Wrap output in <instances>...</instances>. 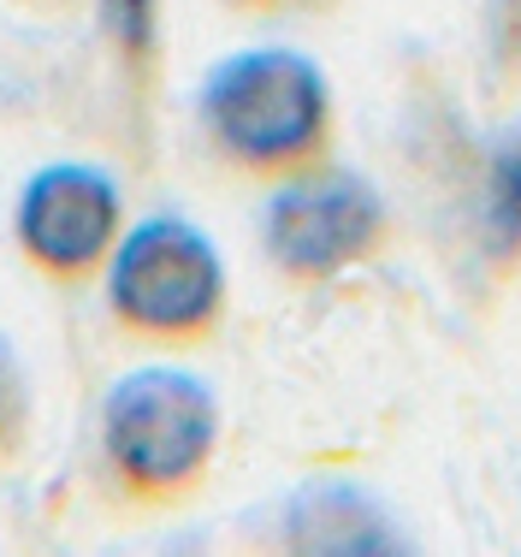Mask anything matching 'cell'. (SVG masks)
<instances>
[{
    "mask_svg": "<svg viewBox=\"0 0 521 557\" xmlns=\"http://www.w3.org/2000/svg\"><path fill=\"white\" fill-rule=\"evenodd\" d=\"M213 154L249 178H297L332 161V84L297 48L225 54L196 89Z\"/></svg>",
    "mask_w": 521,
    "mask_h": 557,
    "instance_id": "cell-1",
    "label": "cell"
},
{
    "mask_svg": "<svg viewBox=\"0 0 521 557\" xmlns=\"http://www.w3.org/2000/svg\"><path fill=\"white\" fill-rule=\"evenodd\" d=\"M96 450L119 498L184 504L220 457V397L190 368L142 362L107 386Z\"/></svg>",
    "mask_w": 521,
    "mask_h": 557,
    "instance_id": "cell-2",
    "label": "cell"
},
{
    "mask_svg": "<svg viewBox=\"0 0 521 557\" xmlns=\"http://www.w3.org/2000/svg\"><path fill=\"white\" fill-rule=\"evenodd\" d=\"M101 290L113 326L149 350L208 344L225 321V302H232L220 249L184 214H149L125 225L113 261L101 268Z\"/></svg>",
    "mask_w": 521,
    "mask_h": 557,
    "instance_id": "cell-3",
    "label": "cell"
},
{
    "mask_svg": "<svg viewBox=\"0 0 521 557\" xmlns=\"http://www.w3.org/2000/svg\"><path fill=\"white\" fill-rule=\"evenodd\" d=\"M392 214L385 196L362 172L320 161L297 178H278V190L261 208V249L285 278L326 285V278L362 268L385 249Z\"/></svg>",
    "mask_w": 521,
    "mask_h": 557,
    "instance_id": "cell-4",
    "label": "cell"
},
{
    "mask_svg": "<svg viewBox=\"0 0 521 557\" xmlns=\"http://www.w3.org/2000/svg\"><path fill=\"white\" fill-rule=\"evenodd\" d=\"M125 237V190L96 161H48L12 202V244L24 268L60 290H77L113 261Z\"/></svg>",
    "mask_w": 521,
    "mask_h": 557,
    "instance_id": "cell-5",
    "label": "cell"
},
{
    "mask_svg": "<svg viewBox=\"0 0 521 557\" xmlns=\"http://www.w3.org/2000/svg\"><path fill=\"white\" fill-rule=\"evenodd\" d=\"M290 552H392V528L362 493L350 486H314L297 493L285 510Z\"/></svg>",
    "mask_w": 521,
    "mask_h": 557,
    "instance_id": "cell-6",
    "label": "cell"
},
{
    "mask_svg": "<svg viewBox=\"0 0 521 557\" xmlns=\"http://www.w3.org/2000/svg\"><path fill=\"white\" fill-rule=\"evenodd\" d=\"M480 256L492 268H521V125L504 131L480 161Z\"/></svg>",
    "mask_w": 521,
    "mask_h": 557,
    "instance_id": "cell-7",
    "label": "cell"
},
{
    "mask_svg": "<svg viewBox=\"0 0 521 557\" xmlns=\"http://www.w3.org/2000/svg\"><path fill=\"white\" fill-rule=\"evenodd\" d=\"M101 36L113 42L125 77H149L154 36H160V0H96Z\"/></svg>",
    "mask_w": 521,
    "mask_h": 557,
    "instance_id": "cell-8",
    "label": "cell"
},
{
    "mask_svg": "<svg viewBox=\"0 0 521 557\" xmlns=\"http://www.w3.org/2000/svg\"><path fill=\"white\" fill-rule=\"evenodd\" d=\"M24 440H30V386H24L12 344L0 338V469L24 450Z\"/></svg>",
    "mask_w": 521,
    "mask_h": 557,
    "instance_id": "cell-9",
    "label": "cell"
},
{
    "mask_svg": "<svg viewBox=\"0 0 521 557\" xmlns=\"http://www.w3.org/2000/svg\"><path fill=\"white\" fill-rule=\"evenodd\" d=\"M492 48L510 77H521V0H498L492 7Z\"/></svg>",
    "mask_w": 521,
    "mask_h": 557,
    "instance_id": "cell-10",
    "label": "cell"
},
{
    "mask_svg": "<svg viewBox=\"0 0 521 557\" xmlns=\"http://www.w3.org/2000/svg\"><path fill=\"white\" fill-rule=\"evenodd\" d=\"M12 7L42 18V24H65V18H77V12H89L96 0H12Z\"/></svg>",
    "mask_w": 521,
    "mask_h": 557,
    "instance_id": "cell-11",
    "label": "cell"
},
{
    "mask_svg": "<svg viewBox=\"0 0 521 557\" xmlns=\"http://www.w3.org/2000/svg\"><path fill=\"white\" fill-rule=\"evenodd\" d=\"M232 12L244 18H285V12H309V7H326V0H225Z\"/></svg>",
    "mask_w": 521,
    "mask_h": 557,
    "instance_id": "cell-12",
    "label": "cell"
}]
</instances>
